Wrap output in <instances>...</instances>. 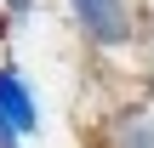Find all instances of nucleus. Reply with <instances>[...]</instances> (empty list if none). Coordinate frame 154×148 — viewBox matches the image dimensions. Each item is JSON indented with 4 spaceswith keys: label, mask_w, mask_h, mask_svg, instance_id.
Wrapping results in <instances>:
<instances>
[{
    "label": "nucleus",
    "mask_w": 154,
    "mask_h": 148,
    "mask_svg": "<svg viewBox=\"0 0 154 148\" xmlns=\"http://www.w3.org/2000/svg\"><path fill=\"white\" fill-rule=\"evenodd\" d=\"M114 148H154V120H143V114L120 120V137H114Z\"/></svg>",
    "instance_id": "3"
},
{
    "label": "nucleus",
    "mask_w": 154,
    "mask_h": 148,
    "mask_svg": "<svg viewBox=\"0 0 154 148\" xmlns=\"http://www.w3.org/2000/svg\"><path fill=\"white\" fill-rule=\"evenodd\" d=\"M69 11H74L80 34L103 51H120L131 40V6L126 0H69Z\"/></svg>",
    "instance_id": "1"
},
{
    "label": "nucleus",
    "mask_w": 154,
    "mask_h": 148,
    "mask_svg": "<svg viewBox=\"0 0 154 148\" xmlns=\"http://www.w3.org/2000/svg\"><path fill=\"white\" fill-rule=\"evenodd\" d=\"M0 148H23V137L11 131V120H6V114H0Z\"/></svg>",
    "instance_id": "4"
},
{
    "label": "nucleus",
    "mask_w": 154,
    "mask_h": 148,
    "mask_svg": "<svg viewBox=\"0 0 154 148\" xmlns=\"http://www.w3.org/2000/svg\"><path fill=\"white\" fill-rule=\"evenodd\" d=\"M11 11H29V0H11Z\"/></svg>",
    "instance_id": "5"
},
{
    "label": "nucleus",
    "mask_w": 154,
    "mask_h": 148,
    "mask_svg": "<svg viewBox=\"0 0 154 148\" xmlns=\"http://www.w3.org/2000/svg\"><path fill=\"white\" fill-rule=\"evenodd\" d=\"M0 114L11 120V131H17V137H34V131H40V103H34V86H29L11 63H0Z\"/></svg>",
    "instance_id": "2"
}]
</instances>
